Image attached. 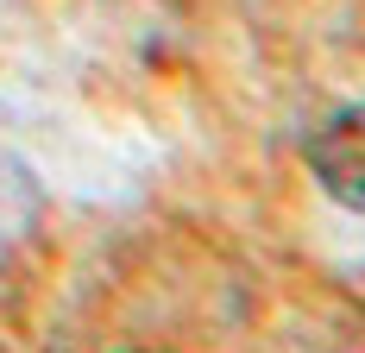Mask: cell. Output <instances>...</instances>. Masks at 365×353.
Returning a JSON list of instances; mask_svg holds the SVG:
<instances>
[{"instance_id": "6da1fadb", "label": "cell", "mask_w": 365, "mask_h": 353, "mask_svg": "<svg viewBox=\"0 0 365 353\" xmlns=\"http://www.w3.org/2000/svg\"><path fill=\"white\" fill-rule=\"evenodd\" d=\"M309 164H315V176H322V189L334 202L365 209V107L334 114L328 126L309 139Z\"/></svg>"}]
</instances>
